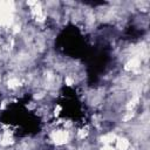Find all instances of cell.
I'll return each instance as SVG.
<instances>
[{
  "mask_svg": "<svg viewBox=\"0 0 150 150\" xmlns=\"http://www.w3.org/2000/svg\"><path fill=\"white\" fill-rule=\"evenodd\" d=\"M52 139L54 141L55 144L57 145H62L64 143H67L68 138H69V134L67 130H55L52 132Z\"/></svg>",
  "mask_w": 150,
  "mask_h": 150,
  "instance_id": "1",
  "label": "cell"
},
{
  "mask_svg": "<svg viewBox=\"0 0 150 150\" xmlns=\"http://www.w3.org/2000/svg\"><path fill=\"white\" fill-rule=\"evenodd\" d=\"M130 146V143L127 138L123 137H117L115 141V149L116 150H127Z\"/></svg>",
  "mask_w": 150,
  "mask_h": 150,
  "instance_id": "2",
  "label": "cell"
},
{
  "mask_svg": "<svg viewBox=\"0 0 150 150\" xmlns=\"http://www.w3.org/2000/svg\"><path fill=\"white\" fill-rule=\"evenodd\" d=\"M101 150H116V149H115V146H112L111 144H105V145L102 146Z\"/></svg>",
  "mask_w": 150,
  "mask_h": 150,
  "instance_id": "3",
  "label": "cell"
}]
</instances>
